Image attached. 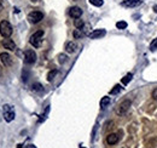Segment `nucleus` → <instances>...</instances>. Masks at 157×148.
I'll use <instances>...</instances> for the list:
<instances>
[{
	"mask_svg": "<svg viewBox=\"0 0 157 148\" xmlns=\"http://www.w3.org/2000/svg\"><path fill=\"white\" fill-rule=\"evenodd\" d=\"M105 29H94L93 32H91L89 33V38L91 39H98L100 36H104L105 35Z\"/></svg>",
	"mask_w": 157,
	"mask_h": 148,
	"instance_id": "11",
	"label": "nucleus"
},
{
	"mask_svg": "<svg viewBox=\"0 0 157 148\" xmlns=\"http://www.w3.org/2000/svg\"><path fill=\"white\" fill-rule=\"evenodd\" d=\"M42 36H44V31H37V32H35V33L30 36L29 43H30L34 47H40L41 44H42Z\"/></svg>",
	"mask_w": 157,
	"mask_h": 148,
	"instance_id": "1",
	"label": "nucleus"
},
{
	"mask_svg": "<svg viewBox=\"0 0 157 148\" xmlns=\"http://www.w3.org/2000/svg\"><path fill=\"white\" fill-rule=\"evenodd\" d=\"M109 103H110V97H108V96L103 97V98L100 100V107H102V108H105V107H107Z\"/></svg>",
	"mask_w": 157,
	"mask_h": 148,
	"instance_id": "15",
	"label": "nucleus"
},
{
	"mask_svg": "<svg viewBox=\"0 0 157 148\" xmlns=\"http://www.w3.org/2000/svg\"><path fill=\"white\" fill-rule=\"evenodd\" d=\"M36 62V53L33 50L24 51V63L25 64H34Z\"/></svg>",
	"mask_w": 157,
	"mask_h": 148,
	"instance_id": "5",
	"label": "nucleus"
},
{
	"mask_svg": "<svg viewBox=\"0 0 157 148\" xmlns=\"http://www.w3.org/2000/svg\"><path fill=\"white\" fill-rule=\"evenodd\" d=\"M3 114H4V119L6 120L7 123L12 122L15 119V109L14 107L10 104H4L3 106Z\"/></svg>",
	"mask_w": 157,
	"mask_h": 148,
	"instance_id": "2",
	"label": "nucleus"
},
{
	"mask_svg": "<svg viewBox=\"0 0 157 148\" xmlns=\"http://www.w3.org/2000/svg\"><path fill=\"white\" fill-rule=\"evenodd\" d=\"M150 50L151 51H155V50H157V38L153 40V42L151 43V45H150Z\"/></svg>",
	"mask_w": 157,
	"mask_h": 148,
	"instance_id": "23",
	"label": "nucleus"
},
{
	"mask_svg": "<svg viewBox=\"0 0 157 148\" xmlns=\"http://www.w3.org/2000/svg\"><path fill=\"white\" fill-rule=\"evenodd\" d=\"M1 44L5 49H7V50H10V51H14V50H16V44L14 43V40H11V39H9V38H5L1 43Z\"/></svg>",
	"mask_w": 157,
	"mask_h": 148,
	"instance_id": "9",
	"label": "nucleus"
},
{
	"mask_svg": "<svg viewBox=\"0 0 157 148\" xmlns=\"http://www.w3.org/2000/svg\"><path fill=\"white\" fill-rule=\"evenodd\" d=\"M25 148H36L34 144H28V146H25Z\"/></svg>",
	"mask_w": 157,
	"mask_h": 148,
	"instance_id": "26",
	"label": "nucleus"
},
{
	"mask_svg": "<svg viewBox=\"0 0 157 148\" xmlns=\"http://www.w3.org/2000/svg\"><path fill=\"white\" fill-rule=\"evenodd\" d=\"M0 60H1V62H3V64L5 67H11L12 63H14V58H12L11 55L7 53V52H1V53H0Z\"/></svg>",
	"mask_w": 157,
	"mask_h": 148,
	"instance_id": "7",
	"label": "nucleus"
},
{
	"mask_svg": "<svg viewBox=\"0 0 157 148\" xmlns=\"http://www.w3.org/2000/svg\"><path fill=\"white\" fill-rule=\"evenodd\" d=\"M74 26L76 27L77 29H81V28H84L85 23H84V21H82L81 18H76V20L74 21Z\"/></svg>",
	"mask_w": 157,
	"mask_h": 148,
	"instance_id": "14",
	"label": "nucleus"
},
{
	"mask_svg": "<svg viewBox=\"0 0 157 148\" xmlns=\"http://www.w3.org/2000/svg\"><path fill=\"white\" fill-rule=\"evenodd\" d=\"M69 15H70V17H73L74 20L80 18L81 15H82V10H81V7H78V6H73V7L69 9Z\"/></svg>",
	"mask_w": 157,
	"mask_h": 148,
	"instance_id": "8",
	"label": "nucleus"
},
{
	"mask_svg": "<svg viewBox=\"0 0 157 148\" xmlns=\"http://www.w3.org/2000/svg\"><path fill=\"white\" fill-rule=\"evenodd\" d=\"M80 148H84V147H80Z\"/></svg>",
	"mask_w": 157,
	"mask_h": 148,
	"instance_id": "29",
	"label": "nucleus"
},
{
	"mask_svg": "<svg viewBox=\"0 0 157 148\" xmlns=\"http://www.w3.org/2000/svg\"><path fill=\"white\" fill-rule=\"evenodd\" d=\"M141 5V0H125L122 3V6L125 7H137Z\"/></svg>",
	"mask_w": 157,
	"mask_h": 148,
	"instance_id": "10",
	"label": "nucleus"
},
{
	"mask_svg": "<svg viewBox=\"0 0 157 148\" xmlns=\"http://www.w3.org/2000/svg\"><path fill=\"white\" fill-rule=\"evenodd\" d=\"M58 58H59V63H64L65 61H67V56L65 55H59Z\"/></svg>",
	"mask_w": 157,
	"mask_h": 148,
	"instance_id": "24",
	"label": "nucleus"
},
{
	"mask_svg": "<svg viewBox=\"0 0 157 148\" xmlns=\"http://www.w3.org/2000/svg\"><path fill=\"white\" fill-rule=\"evenodd\" d=\"M152 98L157 101V87H156V89H153V91H152Z\"/></svg>",
	"mask_w": 157,
	"mask_h": 148,
	"instance_id": "25",
	"label": "nucleus"
},
{
	"mask_svg": "<svg viewBox=\"0 0 157 148\" xmlns=\"http://www.w3.org/2000/svg\"><path fill=\"white\" fill-rule=\"evenodd\" d=\"M32 87H33L34 91H42V85L41 84H37V83L36 84H33Z\"/></svg>",
	"mask_w": 157,
	"mask_h": 148,
	"instance_id": "22",
	"label": "nucleus"
},
{
	"mask_svg": "<svg viewBox=\"0 0 157 148\" xmlns=\"http://www.w3.org/2000/svg\"><path fill=\"white\" fill-rule=\"evenodd\" d=\"M132 78H133V75L130 74V73H128V74L122 79V84H123V85H127V84L130 82V80H132Z\"/></svg>",
	"mask_w": 157,
	"mask_h": 148,
	"instance_id": "17",
	"label": "nucleus"
},
{
	"mask_svg": "<svg viewBox=\"0 0 157 148\" xmlns=\"http://www.w3.org/2000/svg\"><path fill=\"white\" fill-rule=\"evenodd\" d=\"M130 104H132V102H130L129 100L122 101L119 106H117V108H116V114H117V115H123V114L129 109Z\"/></svg>",
	"mask_w": 157,
	"mask_h": 148,
	"instance_id": "4",
	"label": "nucleus"
},
{
	"mask_svg": "<svg viewBox=\"0 0 157 148\" xmlns=\"http://www.w3.org/2000/svg\"><path fill=\"white\" fill-rule=\"evenodd\" d=\"M84 32H81V29H75L74 31V33H73V35H74V38L75 39H81L82 36H84Z\"/></svg>",
	"mask_w": 157,
	"mask_h": 148,
	"instance_id": "16",
	"label": "nucleus"
},
{
	"mask_svg": "<svg viewBox=\"0 0 157 148\" xmlns=\"http://www.w3.org/2000/svg\"><path fill=\"white\" fill-rule=\"evenodd\" d=\"M44 18V13L41 11H33L28 15V20L30 23H39L41 20Z\"/></svg>",
	"mask_w": 157,
	"mask_h": 148,
	"instance_id": "6",
	"label": "nucleus"
},
{
	"mask_svg": "<svg viewBox=\"0 0 157 148\" xmlns=\"http://www.w3.org/2000/svg\"><path fill=\"white\" fill-rule=\"evenodd\" d=\"M76 47H77V45L74 42H69V43H67V45H65V51L69 52V53H73L76 51Z\"/></svg>",
	"mask_w": 157,
	"mask_h": 148,
	"instance_id": "13",
	"label": "nucleus"
},
{
	"mask_svg": "<svg viewBox=\"0 0 157 148\" xmlns=\"http://www.w3.org/2000/svg\"><path fill=\"white\" fill-rule=\"evenodd\" d=\"M153 11L157 13V5H155V6H153Z\"/></svg>",
	"mask_w": 157,
	"mask_h": 148,
	"instance_id": "27",
	"label": "nucleus"
},
{
	"mask_svg": "<svg viewBox=\"0 0 157 148\" xmlns=\"http://www.w3.org/2000/svg\"><path fill=\"white\" fill-rule=\"evenodd\" d=\"M121 89H122V87H121V85L117 84V85H115V86H114V89L110 91V93H111V95H116V93H119V92L121 91Z\"/></svg>",
	"mask_w": 157,
	"mask_h": 148,
	"instance_id": "18",
	"label": "nucleus"
},
{
	"mask_svg": "<svg viewBox=\"0 0 157 148\" xmlns=\"http://www.w3.org/2000/svg\"><path fill=\"white\" fill-rule=\"evenodd\" d=\"M1 10H3V5L0 4V12H1Z\"/></svg>",
	"mask_w": 157,
	"mask_h": 148,
	"instance_id": "28",
	"label": "nucleus"
},
{
	"mask_svg": "<svg viewBox=\"0 0 157 148\" xmlns=\"http://www.w3.org/2000/svg\"><path fill=\"white\" fill-rule=\"evenodd\" d=\"M116 27L119 29H125V28H127V22H125V21H120V22H117L116 23Z\"/></svg>",
	"mask_w": 157,
	"mask_h": 148,
	"instance_id": "19",
	"label": "nucleus"
},
{
	"mask_svg": "<svg viewBox=\"0 0 157 148\" xmlns=\"http://www.w3.org/2000/svg\"><path fill=\"white\" fill-rule=\"evenodd\" d=\"M0 34L4 38H10L12 34V26L7 21H1L0 22Z\"/></svg>",
	"mask_w": 157,
	"mask_h": 148,
	"instance_id": "3",
	"label": "nucleus"
},
{
	"mask_svg": "<svg viewBox=\"0 0 157 148\" xmlns=\"http://www.w3.org/2000/svg\"><path fill=\"white\" fill-rule=\"evenodd\" d=\"M89 3L94 5V6H102L103 5V0H89Z\"/></svg>",
	"mask_w": 157,
	"mask_h": 148,
	"instance_id": "21",
	"label": "nucleus"
},
{
	"mask_svg": "<svg viewBox=\"0 0 157 148\" xmlns=\"http://www.w3.org/2000/svg\"><path fill=\"white\" fill-rule=\"evenodd\" d=\"M107 142H108V144H110V146H112V144H116L117 142H119V135L117 133H109V135L107 136Z\"/></svg>",
	"mask_w": 157,
	"mask_h": 148,
	"instance_id": "12",
	"label": "nucleus"
},
{
	"mask_svg": "<svg viewBox=\"0 0 157 148\" xmlns=\"http://www.w3.org/2000/svg\"><path fill=\"white\" fill-rule=\"evenodd\" d=\"M56 74H57V71H56V69L51 71V72H50V73L47 74V80H48V82H51V80L55 78V75H56Z\"/></svg>",
	"mask_w": 157,
	"mask_h": 148,
	"instance_id": "20",
	"label": "nucleus"
}]
</instances>
